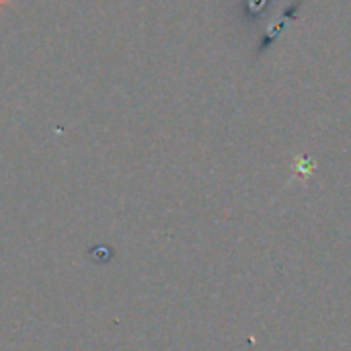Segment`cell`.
I'll return each mask as SVG.
<instances>
[{
  "label": "cell",
  "instance_id": "obj_1",
  "mask_svg": "<svg viewBox=\"0 0 351 351\" xmlns=\"http://www.w3.org/2000/svg\"><path fill=\"white\" fill-rule=\"evenodd\" d=\"M269 6V0H243V8H241V14L243 19H247V23H255L261 14H265Z\"/></svg>",
  "mask_w": 351,
  "mask_h": 351
},
{
  "label": "cell",
  "instance_id": "obj_2",
  "mask_svg": "<svg viewBox=\"0 0 351 351\" xmlns=\"http://www.w3.org/2000/svg\"><path fill=\"white\" fill-rule=\"evenodd\" d=\"M296 169H298V175H308V171L315 169V160H311L308 156H296Z\"/></svg>",
  "mask_w": 351,
  "mask_h": 351
}]
</instances>
